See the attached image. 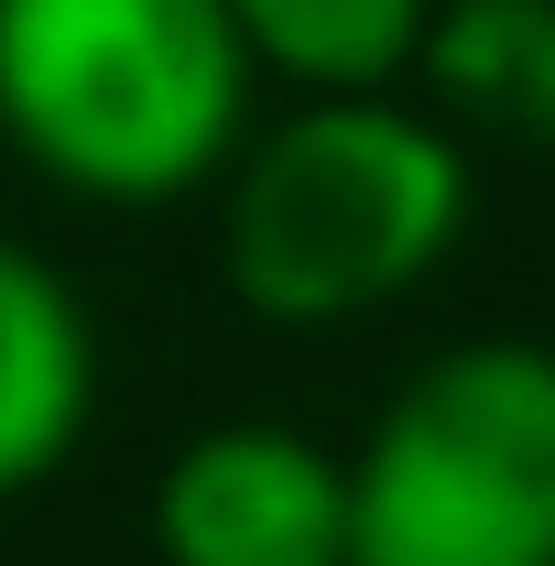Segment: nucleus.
<instances>
[{"label": "nucleus", "instance_id": "1", "mask_svg": "<svg viewBox=\"0 0 555 566\" xmlns=\"http://www.w3.org/2000/svg\"><path fill=\"white\" fill-rule=\"evenodd\" d=\"M469 142L404 87L294 98L218 175V283L283 338H327L404 305L469 240Z\"/></svg>", "mask_w": 555, "mask_h": 566}, {"label": "nucleus", "instance_id": "2", "mask_svg": "<svg viewBox=\"0 0 555 566\" xmlns=\"http://www.w3.org/2000/svg\"><path fill=\"white\" fill-rule=\"evenodd\" d=\"M229 0H0V142L87 208H175L251 142Z\"/></svg>", "mask_w": 555, "mask_h": 566}, {"label": "nucleus", "instance_id": "3", "mask_svg": "<svg viewBox=\"0 0 555 566\" xmlns=\"http://www.w3.org/2000/svg\"><path fill=\"white\" fill-rule=\"evenodd\" d=\"M348 566H555V349H436L348 458Z\"/></svg>", "mask_w": 555, "mask_h": 566}, {"label": "nucleus", "instance_id": "4", "mask_svg": "<svg viewBox=\"0 0 555 566\" xmlns=\"http://www.w3.org/2000/svg\"><path fill=\"white\" fill-rule=\"evenodd\" d=\"M164 566H348V458L294 424H208L153 480Z\"/></svg>", "mask_w": 555, "mask_h": 566}, {"label": "nucleus", "instance_id": "5", "mask_svg": "<svg viewBox=\"0 0 555 566\" xmlns=\"http://www.w3.org/2000/svg\"><path fill=\"white\" fill-rule=\"evenodd\" d=\"M87 415H98V327L44 251L0 240V501L44 491L76 458Z\"/></svg>", "mask_w": 555, "mask_h": 566}, {"label": "nucleus", "instance_id": "6", "mask_svg": "<svg viewBox=\"0 0 555 566\" xmlns=\"http://www.w3.org/2000/svg\"><path fill=\"white\" fill-rule=\"evenodd\" d=\"M415 76L447 132L555 142V0H436Z\"/></svg>", "mask_w": 555, "mask_h": 566}, {"label": "nucleus", "instance_id": "7", "mask_svg": "<svg viewBox=\"0 0 555 566\" xmlns=\"http://www.w3.org/2000/svg\"><path fill=\"white\" fill-rule=\"evenodd\" d=\"M229 22L294 98H370L415 76L436 0H229Z\"/></svg>", "mask_w": 555, "mask_h": 566}]
</instances>
